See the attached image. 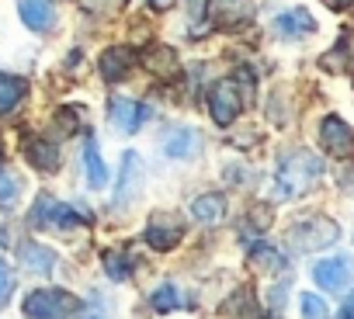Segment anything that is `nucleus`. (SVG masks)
<instances>
[{"instance_id":"ddd939ff","label":"nucleus","mask_w":354,"mask_h":319,"mask_svg":"<svg viewBox=\"0 0 354 319\" xmlns=\"http://www.w3.org/2000/svg\"><path fill=\"white\" fill-rule=\"evenodd\" d=\"M139 181H142V164H139V153H122V171H118V191H115V202L125 205L136 191H139Z\"/></svg>"},{"instance_id":"aec40b11","label":"nucleus","mask_w":354,"mask_h":319,"mask_svg":"<svg viewBox=\"0 0 354 319\" xmlns=\"http://www.w3.org/2000/svg\"><path fill=\"white\" fill-rule=\"evenodd\" d=\"M139 63H142L153 77H170V73L177 70V52H174L170 46H149V49H142Z\"/></svg>"},{"instance_id":"b1692460","label":"nucleus","mask_w":354,"mask_h":319,"mask_svg":"<svg viewBox=\"0 0 354 319\" xmlns=\"http://www.w3.org/2000/svg\"><path fill=\"white\" fill-rule=\"evenodd\" d=\"M104 274L111 281H129L132 278V260L125 253H118V250H108L104 253Z\"/></svg>"},{"instance_id":"a211bd4d","label":"nucleus","mask_w":354,"mask_h":319,"mask_svg":"<svg viewBox=\"0 0 354 319\" xmlns=\"http://www.w3.org/2000/svg\"><path fill=\"white\" fill-rule=\"evenodd\" d=\"M274 28H278L281 39H302V35H313V32H316V21H313L309 11L292 8V11H285V14L274 21Z\"/></svg>"},{"instance_id":"393cba45","label":"nucleus","mask_w":354,"mask_h":319,"mask_svg":"<svg viewBox=\"0 0 354 319\" xmlns=\"http://www.w3.org/2000/svg\"><path fill=\"white\" fill-rule=\"evenodd\" d=\"M21 195V181L11 171H0V209H11Z\"/></svg>"},{"instance_id":"2f4dec72","label":"nucleus","mask_w":354,"mask_h":319,"mask_svg":"<svg viewBox=\"0 0 354 319\" xmlns=\"http://www.w3.org/2000/svg\"><path fill=\"white\" fill-rule=\"evenodd\" d=\"M149 8H156V11H167V8H174V0H146Z\"/></svg>"},{"instance_id":"5701e85b","label":"nucleus","mask_w":354,"mask_h":319,"mask_svg":"<svg viewBox=\"0 0 354 319\" xmlns=\"http://www.w3.org/2000/svg\"><path fill=\"white\" fill-rule=\"evenodd\" d=\"M149 305L156 309V312H174V309H181V305H188V298H181V291H177V284H160L153 295H149Z\"/></svg>"},{"instance_id":"f03ea898","label":"nucleus","mask_w":354,"mask_h":319,"mask_svg":"<svg viewBox=\"0 0 354 319\" xmlns=\"http://www.w3.org/2000/svg\"><path fill=\"white\" fill-rule=\"evenodd\" d=\"M250 70H240V77H223L219 84L209 87V115L216 125H233L236 115L243 111V101L250 104L254 94V77H247Z\"/></svg>"},{"instance_id":"423d86ee","label":"nucleus","mask_w":354,"mask_h":319,"mask_svg":"<svg viewBox=\"0 0 354 319\" xmlns=\"http://www.w3.org/2000/svg\"><path fill=\"white\" fill-rule=\"evenodd\" d=\"M209 21L223 32H236L254 21V0H209Z\"/></svg>"},{"instance_id":"39448f33","label":"nucleus","mask_w":354,"mask_h":319,"mask_svg":"<svg viewBox=\"0 0 354 319\" xmlns=\"http://www.w3.org/2000/svg\"><path fill=\"white\" fill-rule=\"evenodd\" d=\"M84 222V215L49 195H39L35 205H32V226L35 229H77Z\"/></svg>"},{"instance_id":"4be33fe9","label":"nucleus","mask_w":354,"mask_h":319,"mask_svg":"<svg viewBox=\"0 0 354 319\" xmlns=\"http://www.w3.org/2000/svg\"><path fill=\"white\" fill-rule=\"evenodd\" d=\"M250 264L261 267V271H285V267H288V264H285V253L274 250L271 243H257V246L250 250Z\"/></svg>"},{"instance_id":"2eb2a0df","label":"nucleus","mask_w":354,"mask_h":319,"mask_svg":"<svg viewBox=\"0 0 354 319\" xmlns=\"http://www.w3.org/2000/svg\"><path fill=\"white\" fill-rule=\"evenodd\" d=\"M18 260H21V267L32 271V274H53L56 264H59V257H56L49 246H42V243H21Z\"/></svg>"},{"instance_id":"6ab92c4d","label":"nucleus","mask_w":354,"mask_h":319,"mask_svg":"<svg viewBox=\"0 0 354 319\" xmlns=\"http://www.w3.org/2000/svg\"><path fill=\"white\" fill-rule=\"evenodd\" d=\"M192 219L202 222V226H216V222H223V219H226V198H223L219 191L195 198V202H192Z\"/></svg>"},{"instance_id":"f8f14e48","label":"nucleus","mask_w":354,"mask_h":319,"mask_svg":"<svg viewBox=\"0 0 354 319\" xmlns=\"http://www.w3.org/2000/svg\"><path fill=\"white\" fill-rule=\"evenodd\" d=\"M202 135L195 132V128H170L167 135H163V153L170 156V160H192V156H198L202 153Z\"/></svg>"},{"instance_id":"20e7f679","label":"nucleus","mask_w":354,"mask_h":319,"mask_svg":"<svg viewBox=\"0 0 354 319\" xmlns=\"http://www.w3.org/2000/svg\"><path fill=\"white\" fill-rule=\"evenodd\" d=\"M340 240V226L326 215H309L302 222H295L288 229V243L299 250V253H316V250H326Z\"/></svg>"},{"instance_id":"bb28decb","label":"nucleus","mask_w":354,"mask_h":319,"mask_svg":"<svg viewBox=\"0 0 354 319\" xmlns=\"http://www.w3.org/2000/svg\"><path fill=\"white\" fill-rule=\"evenodd\" d=\"M15 288V274H11V264L8 260H0V302H4Z\"/></svg>"},{"instance_id":"f3484780","label":"nucleus","mask_w":354,"mask_h":319,"mask_svg":"<svg viewBox=\"0 0 354 319\" xmlns=\"http://www.w3.org/2000/svg\"><path fill=\"white\" fill-rule=\"evenodd\" d=\"M28 97V80L15 73H0V115H11Z\"/></svg>"},{"instance_id":"9b49d317","label":"nucleus","mask_w":354,"mask_h":319,"mask_svg":"<svg viewBox=\"0 0 354 319\" xmlns=\"http://www.w3.org/2000/svg\"><path fill=\"white\" fill-rule=\"evenodd\" d=\"M18 14L39 35H46V32L56 28V8H53V0H18Z\"/></svg>"},{"instance_id":"0eeeda50","label":"nucleus","mask_w":354,"mask_h":319,"mask_svg":"<svg viewBox=\"0 0 354 319\" xmlns=\"http://www.w3.org/2000/svg\"><path fill=\"white\" fill-rule=\"evenodd\" d=\"M185 240V219L174 212H156L146 226V243L153 250H174L177 243Z\"/></svg>"},{"instance_id":"412c9836","label":"nucleus","mask_w":354,"mask_h":319,"mask_svg":"<svg viewBox=\"0 0 354 319\" xmlns=\"http://www.w3.org/2000/svg\"><path fill=\"white\" fill-rule=\"evenodd\" d=\"M84 167H87L91 188H104L108 184V171H104V160H101V149H97V139L94 135L84 139Z\"/></svg>"},{"instance_id":"cd10ccee","label":"nucleus","mask_w":354,"mask_h":319,"mask_svg":"<svg viewBox=\"0 0 354 319\" xmlns=\"http://www.w3.org/2000/svg\"><path fill=\"white\" fill-rule=\"evenodd\" d=\"M56 122L63 125V132L70 135V132H77V111H70V108H63L59 115H56Z\"/></svg>"},{"instance_id":"c85d7f7f","label":"nucleus","mask_w":354,"mask_h":319,"mask_svg":"<svg viewBox=\"0 0 354 319\" xmlns=\"http://www.w3.org/2000/svg\"><path fill=\"white\" fill-rule=\"evenodd\" d=\"M80 8H84V11L101 14V11H108V0H80Z\"/></svg>"},{"instance_id":"6e6552de","label":"nucleus","mask_w":354,"mask_h":319,"mask_svg":"<svg viewBox=\"0 0 354 319\" xmlns=\"http://www.w3.org/2000/svg\"><path fill=\"white\" fill-rule=\"evenodd\" d=\"M319 142H323V149H326L330 156H337V160H351V156H354V132H351V125H347L344 118H337V115H326V118L319 122Z\"/></svg>"},{"instance_id":"dca6fc26","label":"nucleus","mask_w":354,"mask_h":319,"mask_svg":"<svg viewBox=\"0 0 354 319\" xmlns=\"http://www.w3.org/2000/svg\"><path fill=\"white\" fill-rule=\"evenodd\" d=\"M25 156H28V164L35 171H42V174H56L59 171V149L49 139H28L25 142Z\"/></svg>"},{"instance_id":"a878e982","label":"nucleus","mask_w":354,"mask_h":319,"mask_svg":"<svg viewBox=\"0 0 354 319\" xmlns=\"http://www.w3.org/2000/svg\"><path fill=\"white\" fill-rule=\"evenodd\" d=\"M299 309H302V319H326V302L319 298V295H313V291H302L299 295Z\"/></svg>"},{"instance_id":"9d476101","label":"nucleus","mask_w":354,"mask_h":319,"mask_svg":"<svg viewBox=\"0 0 354 319\" xmlns=\"http://www.w3.org/2000/svg\"><path fill=\"white\" fill-rule=\"evenodd\" d=\"M132 63H136V52H132L129 46H108V49L101 52V59H97V70H101V77H104L108 84H118V80L129 77Z\"/></svg>"},{"instance_id":"c756f323","label":"nucleus","mask_w":354,"mask_h":319,"mask_svg":"<svg viewBox=\"0 0 354 319\" xmlns=\"http://www.w3.org/2000/svg\"><path fill=\"white\" fill-rule=\"evenodd\" d=\"M340 319H354V291H351V298L344 302V309H340Z\"/></svg>"},{"instance_id":"1a4fd4ad","label":"nucleus","mask_w":354,"mask_h":319,"mask_svg":"<svg viewBox=\"0 0 354 319\" xmlns=\"http://www.w3.org/2000/svg\"><path fill=\"white\" fill-rule=\"evenodd\" d=\"M313 278H316L319 288L337 291V288H344L354 278V264H351V257H330V260H319L313 267Z\"/></svg>"},{"instance_id":"4468645a","label":"nucleus","mask_w":354,"mask_h":319,"mask_svg":"<svg viewBox=\"0 0 354 319\" xmlns=\"http://www.w3.org/2000/svg\"><path fill=\"white\" fill-rule=\"evenodd\" d=\"M108 115H111V122H115L118 132H136L142 125V118H146V104L129 101V97H115L111 108H108Z\"/></svg>"},{"instance_id":"7ed1b4c3","label":"nucleus","mask_w":354,"mask_h":319,"mask_svg":"<svg viewBox=\"0 0 354 319\" xmlns=\"http://www.w3.org/2000/svg\"><path fill=\"white\" fill-rule=\"evenodd\" d=\"M21 312L28 319H70L80 312V298L66 288H35L25 295Z\"/></svg>"},{"instance_id":"f257e3e1","label":"nucleus","mask_w":354,"mask_h":319,"mask_svg":"<svg viewBox=\"0 0 354 319\" xmlns=\"http://www.w3.org/2000/svg\"><path fill=\"white\" fill-rule=\"evenodd\" d=\"M323 174V160L309 149H288L278 160V174H274V198H295L306 195Z\"/></svg>"},{"instance_id":"7c9ffc66","label":"nucleus","mask_w":354,"mask_h":319,"mask_svg":"<svg viewBox=\"0 0 354 319\" xmlns=\"http://www.w3.org/2000/svg\"><path fill=\"white\" fill-rule=\"evenodd\" d=\"M323 4H330L333 11H344V8H351V4H354V0H323Z\"/></svg>"}]
</instances>
